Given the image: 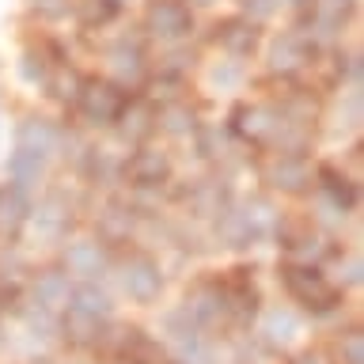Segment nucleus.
<instances>
[{
    "label": "nucleus",
    "instance_id": "nucleus-1",
    "mask_svg": "<svg viewBox=\"0 0 364 364\" xmlns=\"http://www.w3.org/2000/svg\"><path fill=\"white\" fill-rule=\"evenodd\" d=\"M148 23L156 27V34H167V38H178V34L190 31V11L178 4V0H159L152 8Z\"/></svg>",
    "mask_w": 364,
    "mask_h": 364
},
{
    "label": "nucleus",
    "instance_id": "nucleus-2",
    "mask_svg": "<svg viewBox=\"0 0 364 364\" xmlns=\"http://www.w3.org/2000/svg\"><path fill=\"white\" fill-rule=\"evenodd\" d=\"M118 107H122V95L107 84H91L84 91V110L91 114V118H114Z\"/></svg>",
    "mask_w": 364,
    "mask_h": 364
},
{
    "label": "nucleus",
    "instance_id": "nucleus-3",
    "mask_svg": "<svg viewBox=\"0 0 364 364\" xmlns=\"http://www.w3.org/2000/svg\"><path fill=\"white\" fill-rule=\"evenodd\" d=\"M125 289H129L133 296H141V300H148V296L159 289V273L148 266V262H136V266H133V277L125 273Z\"/></svg>",
    "mask_w": 364,
    "mask_h": 364
},
{
    "label": "nucleus",
    "instance_id": "nucleus-4",
    "mask_svg": "<svg viewBox=\"0 0 364 364\" xmlns=\"http://www.w3.org/2000/svg\"><path fill=\"white\" fill-rule=\"evenodd\" d=\"M23 220V198L19 190H0V235L16 232Z\"/></svg>",
    "mask_w": 364,
    "mask_h": 364
},
{
    "label": "nucleus",
    "instance_id": "nucleus-5",
    "mask_svg": "<svg viewBox=\"0 0 364 364\" xmlns=\"http://www.w3.org/2000/svg\"><path fill=\"white\" fill-rule=\"evenodd\" d=\"M68 262L80 269V273H87V266H95V262H102V255H99V247H76L73 255H68Z\"/></svg>",
    "mask_w": 364,
    "mask_h": 364
},
{
    "label": "nucleus",
    "instance_id": "nucleus-6",
    "mask_svg": "<svg viewBox=\"0 0 364 364\" xmlns=\"http://www.w3.org/2000/svg\"><path fill=\"white\" fill-rule=\"evenodd\" d=\"M201 4H209V0H201Z\"/></svg>",
    "mask_w": 364,
    "mask_h": 364
}]
</instances>
